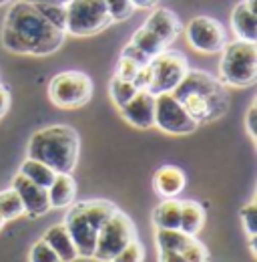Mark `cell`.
<instances>
[{"mask_svg":"<svg viewBox=\"0 0 257 262\" xmlns=\"http://www.w3.org/2000/svg\"><path fill=\"white\" fill-rule=\"evenodd\" d=\"M64 34L44 20L34 4L18 0L6 12L0 40L6 51L16 55H50L63 47Z\"/></svg>","mask_w":257,"mask_h":262,"instance_id":"1","label":"cell"},{"mask_svg":"<svg viewBox=\"0 0 257 262\" xmlns=\"http://www.w3.org/2000/svg\"><path fill=\"white\" fill-rule=\"evenodd\" d=\"M173 97L197 123L221 117L229 103L223 85L205 71H187L181 83L173 89Z\"/></svg>","mask_w":257,"mask_h":262,"instance_id":"2","label":"cell"},{"mask_svg":"<svg viewBox=\"0 0 257 262\" xmlns=\"http://www.w3.org/2000/svg\"><path fill=\"white\" fill-rule=\"evenodd\" d=\"M29 158L46 164L57 173H72L79 160V135L68 125L42 127L29 141Z\"/></svg>","mask_w":257,"mask_h":262,"instance_id":"3","label":"cell"},{"mask_svg":"<svg viewBox=\"0 0 257 262\" xmlns=\"http://www.w3.org/2000/svg\"><path fill=\"white\" fill-rule=\"evenodd\" d=\"M117 210V206L109 200H87V202H72L68 206L64 228L70 234L76 254L83 258H93L96 248V234L105 220Z\"/></svg>","mask_w":257,"mask_h":262,"instance_id":"4","label":"cell"},{"mask_svg":"<svg viewBox=\"0 0 257 262\" xmlns=\"http://www.w3.org/2000/svg\"><path fill=\"white\" fill-rule=\"evenodd\" d=\"M219 73L225 85L249 87L257 77V47L251 40H233L223 47Z\"/></svg>","mask_w":257,"mask_h":262,"instance_id":"5","label":"cell"},{"mask_svg":"<svg viewBox=\"0 0 257 262\" xmlns=\"http://www.w3.org/2000/svg\"><path fill=\"white\" fill-rule=\"evenodd\" d=\"M113 23L105 0H70L66 4L64 33L72 36H93Z\"/></svg>","mask_w":257,"mask_h":262,"instance_id":"6","label":"cell"},{"mask_svg":"<svg viewBox=\"0 0 257 262\" xmlns=\"http://www.w3.org/2000/svg\"><path fill=\"white\" fill-rule=\"evenodd\" d=\"M149 87L147 91L151 95L161 93H173V89L181 83L185 73L189 71L187 59L179 51H161L149 61Z\"/></svg>","mask_w":257,"mask_h":262,"instance_id":"7","label":"cell"},{"mask_svg":"<svg viewBox=\"0 0 257 262\" xmlns=\"http://www.w3.org/2000/svg\"><path fill=\"white\" fill-rule=\"evenodd\" d=\"M135 238H137V230H135L133 220L117 208L105 220V224L100 226L98 234H96V248L93 258H98L100 262H111L113 256L119 250H123Z\"/></svg>","mask_w":257,"mask_h":262,"instance_id":"8","label":"cell"},{"mask_svg":"<svg viewBox=\"0 0 257 262\" xmlns=\"http://www.w3.org/2000/svg\"><path fill=\"white\" fill-rule=\"evenodd\" d=\"M48 97L61 109H76L93 97V81L81 71L59 73L48 85Z\"/></svg>","mask_w":257,"mask_h":262,"instance_id":"9","label":"cell"},{"mask_svg":"<svg viewBox=\"0 0 257 262\" xmlns=\"http://www.w3.org/2000/svg\"><path fill=\"white\" fill-rule=\"evenodd\" d=\"M155 125L169 135H189L199 123L173 97V93H161L155 95Z\"/></svg>","mask_w":257,"mask_h":262,"instance_id":"10","label":"cell"},{"mask_svg":"<svg viewBox=\"0 0 257 262\" xmlns=\"http://www.w3.org/2000/svg\"><path fill=\"white\" fill-rule=\"evenodd\" d=\"M185 34H187L189 45L203 55L219 53L227 45V33H225L223 25L211 16H195L187 25Z\"/></svg>","mask_w":257,"mask_h":262,"instance_id":"11","label":"cell"},{"mask_svg":"<svg viewBox=\"0 0 257 262\" xmlns=\"http://www.w3.org/2000/svg\"><path fill=\"white\" fill-rule=\"evenodd\" d=\"M12 190H16V194L22 200L24 206V214H29L32 218L42 216L50 210V202H48V192L46 188L38 186L31 182L29 178H24L22 173H16L12 180Z\"/></svg>","mask_w":257,"mask_h":262,"instance_id":"12","label":"cell"},{"mask_svg":"<svg viewBox=\"0 0 257 262\" xmlns=\"http://www.w3.org/2000/svg\"><path fill=\"white\" fill-rule=\"evenodd\" d=\"M121 115L131 125L149 129L155 125V95L149 91H137L135 97L121 107Z\"/></svg>","mask_w":257,"mask_h":262,"instance_id":"13","label":"cell"},{"mask_svg":"<svg viewBox=\"0 0 257 262\" xmlns=\"http://www.w3.org/2000/svg\"><path fill=\"white\" fill-rule=\"evenodd\" d=\"M145 29H149L153 34H157L161 40L169 47L177 36L181 33V23H179V16L169 10V8H155L149 18L145 20L143 25Z\"/></svg>","mask_w":257,"mask_h":262,"instance_id":"14","label":"cell"},{"mask_svg":"<svg viewBox=\"0 0 257 262\" xmlns=\"http://www.w3.org/2000/svg\"><path fill=\"white\" fill-rule=\"evenodd\" d=\"M185 173L177 165H163L155 171L153 188L161 198H177L185 190Z\"/></svg>","mask_w":257,"mask_h":262,"instance_id":"15","label":"cell"},{"mask_svg":"<svg viewBox=\"0 0 257 262\" xmlns=\"http://www.w3.org/2000/svg\"><path fill=\"white\" fill-rule=\"evenodd\" d=\"M231 29L237 34L239 40H251L257 38V10L249 8L247 2H239L231 12Z\"/></svg>","mask_w":257,"mask_h":262,"instance_id":"16","label":"cell"},{"mask_svg":"<svg viewBox=\"0 0 257 262\" xmlns=\"http://www.w3.org/2000/svg\"><path fill=\"white\" fill-rule=\"evenodd\" d=\"M42 240L57 252V256L63 262H72L79 258L76 248H74V244H72V238H70V234L66 232L64 224L50 226V228L44 232Z\"/></svg>","mask_w":257,"mask_h":262,"instance_id":"17","label":"cell"},{"mask_svg":"<svg viewBox=\"0 0 257 262\" xmlns=\"http://www.w3.org/2000/svg\"><path fill=\"white\" fill-rule=\"evenodd\" d=\"M50 208H68L76 196V184L70 173H57L53 184L46 188Z\"/></svg>","mask_w":257,"mask_h":262,"instance_id":"18","label":"cell"},{"mask_svg":"<svg viewBox=\"0 0 257 262\" xmlns=\"http://www.w3.org/2000/svg\"><path fill=\"white\" fill-rule=\"evenodd\" d=\"M205 224V210L201 208V204L185 200L181 202V220H179V230L185 232L187 236L199 234Z\"/></svg>","mask_w":257,"mask_h":262,"instance_id":"19","label":"cell"},{"mask_svg":"<svg viewBox=\"0 0 257 262\" xmlns=\"http://www.w3.org/2000/svg\"><path fill=\"white\" fill-rule=\"evenodd\" d=\"M181 220V202L175 198H167L153 210V224L157 228L177 230Z\"/></svg>","mask_w":257,"mask_h":262,"instance_id":"20","label":"cell"},{"mask_svg":"<svg viewBox=\"0 0 257 262\" xmlns=\"http://www.w3.org/2000/svg\"><path fill=\"white\" fill-rule=\"evenodd\" d=\"M18 173H22L24 178H29L31 182L42 186V188H48V186L53 184L55 176H57L55 169H50L46 164H42V162H38V160H32V158H27V160L22 162Z\"/></svg>","mask_w":257,"mask_h":262,"instance_id":"21","label":"cell"},{"mask_svg":"<svg viewBox=\"0 0 257 262\" xmlns=\"http://www.w3.org/2000/svg\"><path fill=\"white\" fill-rule=\"evenodd\" d=\"M131 45H135L139 51H143L147 57H155V55H159L161 51H165L167 49V45L161 40L157 34H153L149 29H145V27H141L139 31H135L133 34V38H131Z\"/></svg>","mask_w":257,"mask_h":262,"instance_id":"22","label":"cell"},{"mask_svg":"<svg viewBox=\"0 0 257 262\" xmlns=\"http://www.w3.org/2000/svg\"><path fill=\"white\" fill-rule=\"evenodd\" d=\"M24 214V206L22 200L16 194V190H4L0 192V216L8 222V220H16Z\"/></svg>","mask_w":257,"mask_h":262,"instance_id":"23","label":"cell"},{"mask_svg":"<svg viewBox=\"0 0 257 262\" xmlns=\"http://www.w3.org/2000/svg\"><path fill=\"white\" fill-rule=\"evenodd\" d=\"M191 236H187L185 232L181 230H167V228H157V234H155V240H157V248L159 250H181L187 240Z\"/></svg>","mask_w":257,"mask_h":262,"instance_id":"24","label":"cell"},{"mask_svg":"<svg viewBox=\"0 0 257 262\" xmlns=\"http://www.w3.org/2000/svg\"><path fill=\"white\" fill-rule=\"evenodd\" d=\"M34 8L40 12L44 20H48L53 27L64 31L66 27V4H53V2H38Z\"/></svg>","mask_w":257,"mask_h":262,"instance_id":"25","label":"cell"},{"mask_svg":"<svg viewBox=\"0 0 257 262\" xmlns=\"http://www.w3.org/2000/svg\"><path fill=\"white\" fill-rule=\"evenodd\" d=\"M137 91H139V89L135 87L133 81H123V79H119V77H113V81H111V97H113L115 105H117L119 109L135 97Z\"/></svg>","mask_w":257,"mask_h":262,"instance_id":"26","label":"cell"},{"mask_svg":"<svg viewBox=\"0 0 257 262\" xmlns=\"http://www.w3.org/2000/svg\"><path fill=\"white\" fill-rule=\"evenodd\" d=\"M143 260H145L143 244L135 238V240L128 242L123 250H119V252L113 256V260L111 262H143Z\"/></svg>","mask_w":257,"mask_h":262,"instance_id":"27","label":"cell"},{"mask_svg":"<svg viewBox=\"0 0 257 262\" xmlns=\"http://www.w3.org/2000/svg\"><path fill=\"white\" fill-rule=\"evenodd\" d=\"M105 4H107V10H109L113 23L127 20L135 12V6H133L131 0H105Z\"/></svg>","mask_w":257,"mask_h":262,"instance_id":"28","label":"cell"},{"mask_svg":"<svg viewBox=\"0 0 257 262\" xmlns=\"http://www.w3.org/2000/svg\"><path fill=\"white\" fill-rule=\"evenodd\" d=\"M181 254L185 256V260L187 262H207L209 260L205 246H203L199 240H195V236H191V238L187 240V244L181 248Z\"/></svg>","mask_w":257,"mask_h":262,"instance_id":"29","label":"cell"},{"mask_svg":"<svg viewBox=\"0 0 257 262\" xmlns=\"http://www.w3.org/2000/svg\"><path fill=\"white\" fill-rule=\"evenodd\" d=\"M29 260L31 262H63L57 252L44 242V240H38L34 246L31 248V254H29Z\"/></svg>","mask_w":257,"mask_h":262,"instance_id":"30","label":"cell"},{"mask_svg":"<svg viewBox=\"0 0 257 262\" xmlns=\"http://www.w3.org/2000/svg\"><path fill=\"white\" fill-rule=\"evenodd\" d=\"M241 222H243V228L247 230L249 238L255 240V232H257V206L255 202L247 204L241 208Z\"/></svg>","mask_w":257,"mask_h":262,"instance_id":"31","label":"cell"},{"mask_svg":"<svg viewBox=\"0 0 257 262\" xmlns=\"http://www.w3.org/2000/svg\"><path fill=\"white\" fill-rule=\"evenodd\" d=\"M139 69H141L139 63H135L133 59H128V57H123V55H121L119 65H117V75H115V77H119V79H123V81H133L135 75L139 73Z\"/></svg>","mask_w":257,"mask_h":262,"instance_id":"32","label":"cell"},{"mask_svg":"<svg viewBox=\"0 0 257 262\" xmlns=\"http://www.w3.org/2000/svg\"><path fill=\"white\" fill-rule=\"evenodd\" d=\"M121 55H123V57H128V59H133L135 63H139L141 67H145L149 61H151V57H147L143 51H139V49H137L135 45H131V42L123 49V53H121Z\"/></svg>","mask_w":257,"mask_h":262,"instance_id":"33","label":"cell"},{"mask_svg":"<svg viewBox=\"0 0 257 262\" xmlns=\"http://www.w3.org/2000/svg\"><path fill=\"white\" fill-rule=\"evenodd\" d=\"M255 117H257V107H255V103L249 107V111H247V119H245V127H247V133H249V137L255 141V137H257V121H255Z\"/></svg>","mask_w":257,"mask_h":262,"instance_id":"34","label":"cell"},{"mask_svg":"<svg viewBox=\"0 0 257 262\" xmlns=\"http://www.w3.org/2000/svg\"><path fill=\"white\" fill-rule=\"evenodd\" d=\"M159 262H187L181 250H159Z\"/></svg>","mask_w":257,"mask_h":262,"instance_id":"35","label":"cell"},{"mask_svg":"<svg viewBox=\"0 0 257 262\" xmlns=\"http://www.w3.org/2000/svg\"><path fill=\"white\" fill-rule=\"evenodd\" d=\"M8 107H10V93H8V89L4 85H0V119L8 111Z\"/></svg>","mask_w":257,"mask_h":262,"instance_id":"36","label":"cell"},{"mask_svg":"<svg viewBox=\"0 0 257 262\" xmlns=\"http://www.w3.org/2000/svg\"><path fill=\"white\" fill-rule=\"evenodd\" d=\"M135 8H153L159 0H131Z\"/></svg>","mask_w":257,"mask_h":262,"instance_id":"37","label":"cell"},{"mask_svg":"<svg viewBox=\"0 0 257 262\" xmlns=\"http://www.w3.org/2000/svg\"><path fill=\"white\" fill-rule=\"evenodd\" d=\"M31 4H38V2H53V4H68L70 0H27Z\"/></svg>","mask_w":257,"mask_h":262,"instance_id":"38","label":"cell"},{"mask_svg":"<svg viewBox=\"0 0 257 262\" xmlns=\"http://www.w3.org/2000/svg\"><path fill=\"white\" fill-rule=\"evenodd\" d=\"M245 2H247V6H249V8H253V10H257V6H255V0H245Z\"/></svg>","mask_w":257,"mask_h":262,"instance_id":"39","label":"cell"},{"mask_svg":"<svg viewBox=\"0 0 257 262\" xmlns=\"http://www.w3.org/2000/svg\"><path fill=\"white\" fill-rule=\"evenodd\" d=\"M4 224H6V220H4V218H2V216H0V230L4 228Z\"/></svg>","mask_w":257,"mask_h":262,"instance_id":"40","label":"cell"},{"mask_svg":"<svg viewBox=\"0 0 257 262\" xmlns=\"http://www.w3.org/2000/svg\"><path fill=\"white\" fill-rule=\"evenodd\" d=\"M8 2H10V0H0V6H2V4H8Z\"/></svg>","mask_w":257,"mask_h":262,"instance_id":"41","label":"cell"}]
</instances>
